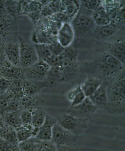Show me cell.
Listing matches in <instances>:
<instances>
[{
  "label": "cell",
  "instance_id": "45",
  "mask_svg": "<svg viewBox=\"0 0 125 151\" xmlns=\"http://www.w3.org/2000/svg\"><path fill=\"white\" fill-rule=\"evenodd\" d=\"M0 94H1V93H0Z\"/></svg>",
  "mask_w": 125,
  "mask_h": 151
},
{
  "label": "cell",
  "instance_id": "6",
  "mask_svg": "<svg viewBox=\"0 0 125 151\" xmlns=\"http://www.w3.org/2000/svg\"><path fill=\"white\" fill-rule=\"evenodd\" d=\"M50 68L46 63L39 60L29 67L24 69V78L31 81H44Z\"/></svg>",
  "mask_w": 125,
  "mask_h": 151
},
{
  "label": "cell",
  "instance_id": "44",
  "mask_svg": "<svg viewBox=\"0 0 125 151\" xmlns=\"http://www.w3.org/2000/svg\"><path fill=\"white\" fill-rule=\"evenodd\" d=\"M12 151H21L19 148V147H18V145H16L15 147L13 149Z\"/></svg>",
  "mask_w": 125,
  "mask_h": 151
},
{
  "label": "cell",
  "instance_id": "36",
  "mask_svg": "<svg viewBox=\"0 0 125 151\" xmlns=\"http://www.w3.org/2000/svg\"><path fill=\"white\" fill-rule=\"evenodd\" d=\"M49 45L52 55L56 56L60 55L64 51V47L59 43L57 40L53 41Z\"/></svg>",
  "mask_w": 125,
  "mask_h": 151
},
{
  "label": "cell",
  "instance_id": "4",
  "mask_svg": "<svg viewBox=\"0 0 125 151\" xmlns=\"http://www.w3.org/2000/svg\"><path fill=\"white\" fill-rule=\"evenodd\" d=\"M56 119L61 127L76 135L81 134L85 130L89 122V120L79 119L67 113L59 115Z\"/></svg>",
  "mask_w": 125,
  "mask_h": 151
},
{
  "label": "cell",
  "instance_id": "5",
  "mask_svg": "<svg viewBox=\"0 0 125 151\" xmlns=\"http://www.w3.org/2000/svg\"><path fill=\"white\" fill-rule=\"evenodd\" d=\"M20 47V67L24 69L29 67L39 60L34 43L18 36Z\"/></svg>",
  "mask_w": 125,
  "mask_h": 151
},
{
  "label": "cell",
  "instance_id": "35",
  "mask_svg": "<svg viewBox=\"0 0 125 151\" xmlns=\"http://www.w3.org/2000/svg\"><path fill=\"white\" fill-rule=\"evenodd\" d=\"M47 18L52 21L61 24L70 22L71 20L70 18L66 14L62 12L56 13Z\"/></svg>",
  "mask_w": 125,
  "mask_h": 151
},
{
  "label": "cell",
  "instance_id": "38",
  "mask_svg": "<svg viewBox=\"0 0 125 151\" xmlns=\"http://www.w3.org/2000/svg\"><path fill=\"white\" fill-rule=\"evenodd\" d=\"M57 146L52 141L42 142L39 151H56Z\"/></svg>",
  "mask_w": 125,
  "mask_h": 151
},
{
  "label": "cell",
  "instance_id": "27",
  "mask_svg": "<svg viewBox=\"0 0 125 151\" xmlns=\"http://www.w3.org/2000/svg\"><path fill=\"white\" fill-rule=\"evenodd\" d=\"M42 142L32 137L24 141L19 142L18 147L21 151H39Z\"/></svg>",
  "mask_w": 125,
  "mask_h": 151
},
{
  "label": "cell",
  "instance_id": "17",
  "mask_svg": "<svg viewBox=\"0 0 125 151\" xmlns=\"http://www.w3.org/2000/svg\"><path fill=\"white\" fill-rule=\"evenodd\" d=\"M61 68V83H66L73 80L76 77L78 70V62L66 61L64 60Z\"/></svg>",
  "mask_w": 125,
  "mask_h": 151
},
{
  "label": "cell",
  "instance_id": "2",
  "mask_svg": "<svg viewBox=\"0 0 125 151\" xmlns=\"http://www.w3.org/2000/svg\"><path fill=\"white\" fill-rule=\"evenodd\" d=\"M93 12L82 7L73 19L71 24L75 36H86L90 35L96 29V25L92 19Z\"/></svg>",
  "mask_w": 125,
  "mask_h": 151
},
{
  "label": "cell",
  "instance_id": "11",
  "mask_svg": "<svg viewBox=\"0 0 125 151\" xmlns=\"http://www.w3.org/2000/svg\"><path fill=\"white\" fill-rule=\"evenodd\" d=\"M0 76L11 81L19 79H25L24 69L14 66L6 60L0 66Z\"/></svg>",
  "mask_w": 125,
  "mask_h": 151
},
{
  "label": "cell",
  "instance_id": "42",
  "mask_svg": "<svg viewBox=\"0 0 125 151\" xmlns=\"http://www.w3.org/2000/svg\"><path fill=\"white\" fill-rule=\"evenodd\" d=\"M0 17L1 18H11L7 10L6 1H0Z\"/></svg>",
  "mask_w": 125,
  "mask_h": 151
},
{
  "label": "cell",
  "instance_id": "16",
  "mask_svg": "<svg viewBox=\"0 0 125 151\" xmlns=\"http://www.w3.org/2000/svg\"><path fill=\"white\" fill-rule=\"evenodd\" d=\"M46 87H48V86L45 81H31L25 79L23 85V92L25 96H34L39 95L40 92Z\"/></svg>",
  "mask_w": 125,
  "mask_h": 151
},
{
  "label": "cell",
  "instance_id": "24",
  "mask_svg": "<svg viewBox=\"0 0 125 151\" xmlns=\"http://www.w3.org/2000/svg\"><path fill=\"white\" fill-rule=\"evenodd\" d=\"M62 12L66 14L71 19L77 14L80 7V1H63Z\"/></svg>",
  "mask_w": 125,
  "mask_h": 151
},
{
  "label": "cell",
  "instance_id": "43",
  "mask_svg": "<svg viewBox=\"0 0 125 151\" xmlns=\"http://www.w3.org/2000/svg\"><path fill=\"white\" fill-rule=\"evenodd\" d=\"M56 151H79V150L73 145H61L57 147Z\"/></svg>",
  "mask_w": 125,
  "mask_h": 151
},
{
  "label": "cell",
  "instance_id": "15",
  "mask_svg": "<svg viewBox=\"0 0 125 151\" xmlns=\"http://www.w3.org/2000/svg\"><path fill=\"white\" fill-rule=\"evenodd\" d=\"M109 54L118 59L125 65V42L124 39L113 41L109 45Z\"/></svg>",
  "mask_w": 125,
  "mask_h": 151
},
{
  "label": "cell",
  "instance_id": "3",
  "mask_svg": "<svg viewBox=\"0 0 125 151\" xmlns=\"http://www.w3.org/2000/svg\"><path fill=\"white\" fill-rule=\"evenodd\" d=\"M125 65L108 53L104 54L99 63V70L107 79L116 78L124 71Z\"/></svg>",
  "mask_w": 125,
  "mask_h": 151
},
{
  "label": "cell",
  "instance_id": "14",
  "mask_svg": "<svg viewBox=\"0 0 125 151\" xmlns=\"http://www.w3.org/2000/svg\"><path fill=\"white\" fill-rule=\"evenodd\" d=\"M19 109L20 111L29 110L32 111L35 109L42 107L44 100L39 95L34 96H28L24 95L19 100Z\"/></svg>",
  "mask_w": 125,
  "mask_h": 151
},
{
  "label": "cell",
  "instance_id": "12",
  "mask_svg": "<svg viewBox=\"0 0 125 151\" xmlns=\"http://www.w3.org/2000/svg\"><path fill=\"white\" fill-rule=\"evenodd\" d=\"M107 89V85L103 82L99 88L89 97L98 110L107 109L109 103Z\"/></svg>",
  "mask_w": 125,
  "mask_h": 151
},
{
  "label": "cell",
  "instance_id": "13",
  "mask_svg": "<svg viewBox=\"0 0 125 151\" xmlns=\"http://www.w3.org/2000/svg\"><path fill=\"white\" fill-rule=\"evenodd\" d=\"M56 123V118L47 114L44 123L39 128L37 134L35 138L41 142L51 141L52 129Z\"/></svg>",
  "mask_w": 125,
  "mask_h": 151
},
{
  "label": "cell",
  "instance_id": "40",
  "mask_svg": "<svg viewBox=\"0 0 125 151\" xmlns=\"http://www.w3.org/2000/svg\"><path fill=\"white\" fill-rule=\"evenodd\" d=\"M16 145L0 138V151H12Z\"/></svg>",
  "mask_w": 125,
  "mask_h": 151
},
{
  "label": "cell",
  "instance_id": "28",
  "mask_svg": "<svg viewBox=\"0 0 125 151\" xmlns=\"http://www.w3.org/2000/svg\"><path fill=\"white\" fill-rule=\"evenodd\" d=\"M14 97L13 93L10 90L0 94V115L2 116L8 112L11 100Z\"/></svg>",
  "mask_w": 125,
  "mask_h": 151
},
{
  "label": "cell",
  "instance_id": "8",
  "mask_svg": "<svg viewBox=\"0 0 125 151\" xmlns=\"http://www.w3.org/2000/svg\"><path fill=\"white\" fill-rule=\"evenodd\" d=\"M77 136L66 130L56 123L52 129L51 141L57 147L72 145V144L77 140Z\"/></svg>",
  "mask_w": 125,
  "mask_h": 151
},
{
  "label": "cell",
  "instance_id": "23",
  "mask_svg": "<svg viewBox=\"0 0 125 151\" xmlns=\"http://www.w3.org/2000/svg\"><path fill=\"white\" fill-rule=\"evenodd\" d=\"M92 17L96 25L100 27L106 25L111 22L102 4L93 12Z\"/></svg>",
  "mask_w": 125,
  "mask_h": 151
},
{
  "label": "cell",
  "instance_id": "34",
  "mask_svg": "<svg viewBox=\"0 0 125 151\" xmlns=\"http://www.w3.org/2000/svg\"><path fill=\"white\" fill-rule=\"evenodd\" d=\"M50 68L60 67L63 65L64 59L61 55L56 56L52 55L45 62Z\"/></svg>",
  "mask_w": 125,
  "mask_h": 151
},
{
  "label": "cell",
  "instance_id": "21",
  "mask_svg": "<svg viewBox=\"0 0 125 151\" xmlns=\"http://www.w3.org/2000/svg\"><path fill=\"white\" fill-rule=\"evenodd\" d=\"M0 138L14 145L19 144L16 129L5 124L0 127Z\"/></svg>",
  "mask_w": 125,
  "mask_h": 151
},
{
  "label": "cell",
  "instance_id": "33",
  "mask_svg": "<svg viewBox=\"0 0 125 151\" xmlns=\"http://www.w3.org/2000/svg\"><path fill=\"white\" fill-rule=\"evenodd\" d=\"M101 1H80V6L82 8L88 11L94 12L101 5Z\"/></svg>",
  "mask_w": 125,
  "mask_h": 151
},
{
  "label": "cell",
  "instance_id": "37",
  "mask_svg": "<svg viewBox=\"0 0 125 151\" xmlns=\"http://www.w3.org/2000/svg\"><path fill=\"white\" fill-rule=\"evenodd\" d=\"M20 119L22 125H31L32 113L29 110H22L20 112Z\"/></svg>",
  "mask_w": 125,
  "mask_h": 151
},
{
  "label": "cell",
  "instance_id": "29",
  "mask_svg": "<svg viewBox=\"0 0 125 151\" xmlns=\"http://www.w3.org/2000/svg\"><path fill=\"white\" fill-rule=\"evenodd\" d=\"M32 113V124L36 128H39L45 121L47 113L42 107L35 109L31 111Z\"/></svg>",
  "mask_w": 125,
  "mask_h": 151
},
{
  "label": "cell",
  "instance_id": "26",
  "mask_svg": "<svg viewBox=\"0 0 125 151\" xmlns=\"http://www.w3.org/2000/svg\"><path fill=\"white\" fill-rule=\"evenodd\" d=\"M34 127L31 125H22L16 128L18 142L24 141L33 137L32 132Z\"/></svg>",
  "mask_w": 125,
  "mask_h": 151
},
{
  "label": "cell",
  "instance_id": "22",
  "mask_svg": "<svg viewBox=\"0 0 125 151\" xmlns=\"http://www.w3.org/2000/svg\"><path fill=\"white\" fill-rule=\"evenodd\" d=\"M61 68H50L48 72L45 81L48 87H54L61 83Z\"/></svg>",
  "mask_w": 125,
  "mask_h": 151
},
{
  "label": "cell",
  "instance_id": "30",
  "mask_svg": "<svg viewBox=\"0 0 125 151\" xmlns=\"http://www.w3.org/2000/svg\"><path fill=\"white\" fill-rule=\"evenodd\" d=\"M119 26V22H111L106 25L100 27L99 34L103 38H108L117 32Z\"/></svg>",
  "mask_w": 125,
  "mask_h": 151
},
{
  "label": "cell",
  "instance_id": "20",
  "mask_svg": "<svg viewBox=\"0 0 125 151\" xmlns=\"http://www.w3.org/2000/svg\"><path fill=\"white\" fill-rule=\"evenodd\" d=\"M85 95L81 89L80 85L69 91L67 94V98L71 104V107H74L81 104L85 99Z\"/></svg>",
  "mask_w": 125,
  "mask_h": 151
},
{
  "label": "cell",
  "instance_id": "10",
  "mask_svg": "<svg viewBox=\"0 0 125 151\" xmlns=\"http://www.w3.org/2000/svg\"><path fill=\"white\" fill-rule=\"evenodd\" d=\"M75 32L70 22L61 24L57 35V40L64 48L71 45L74 41Z\"/></svg>",
  "mask_w": 125,
  "mask_h": 151
},
{
  "label": "cell",
  "instance_id": "7",
  "mask_svg": "<svg viewBox=\"0 0 125 151\" xmlns=\"http://www.w3.org/2000/svg\"><path fill=\"white\" fill-rule=\"evenodd\" d=\"M98 110L89 98L86 97L81 104L70 107L67 113L79 119L89 120Z\"/></svg>",
  "mask_w": 125,
  "mask_h": 151
},
{
  "label": "cell",
  "instance_id": "39",
  "mask_svg": "<svg viewBox=\"0 0 125 151\" xmlns=\"http://www.w3.org/2000/svg\"><path fill=\"white\" fill-rule=\"evenodd\" d=\"M11 81L0 76V93L6 92L10 89Z\"/></svg>",
  "mask_w": 125,
  "mask_h": 151
},
{
  "label": "cell",
  "instance_id": "25",
  "mask_svg": "<svg viewBox=\"0 0 125 151\" xmlns=\"http://www.w3.org/2000/svg\"><path fill=\"white\" fill-rule=\"evenodd\" d=\"M62 5L61 1H53L43 6L41 14L45 17L51 16L59 12H62Z\"/></svg>",
  "mask_w": 125,
  "mask_h": 151
},
{
  "label": "cell",
  "instance_id": "41",
  "mask_svg": "<svg viewBox=\"0 0 125 151\" xmlns=\"http://www.w3.org/2000/svg\"><path fill=\"white\" fill-rule=\"evenodd\" d=\"M9 25L5 21L0 20V36L6 37L9 33Z\"/></svg>",
  "mask_w": 125,
  "mask_h": 151
},
{
  "label": "cell",
  "instance_id": "31",
  "mask_svg": "<svg viewBox=\"0 0 125 151\" xmlns=\"http://www.w3.org/2000/svg\"><path fill=\"white\" fill-rule=\"evenodd\" d=\"M38 58L40 60L45 62L52 55L49 49V45L46 44H34Z\"/></svg>",
  "mask_w": 125,
  "mask_h": 151
},
{
  "label": "cell",
  "instance_id": "19",
  "mask_svg": "<svg viewBox=\"0 0 125 151\" xmlns=\"http://www.w3.org/2000/svg\"><path fill=\"white\" fill-rule=\"evenodd\" d=\"M20 110L6 112L2 116L3 123L5 125L16 129L22 126L20 119Z\"/></svg>",
  "mask_w": 125,
  "mask_h": 151
},
{
  "label": "cell",
  "instance_id": "1",
  "mask_svg": "<svg viewBox=\"0 0 125 151\" xmlns=\"http://www.w3.org/2000/svg\"><path fill=\"white\" fill-rule=\"evenodd\" d=\"M108 106L107 110L113 114L125 112V78L124 71L121 73L107 89Z\"/></svg>",
  "mask_w": 125,
  "mask_h": 151
},
{
  "label": "cell",
  "instance_id": "9",
  "mask_svg": "<svg viewBox=\"0 0 125 151\" xmlns=\"http://www.w3.org/2000/svg\"><path fill=\"white\" fill-rule=\"evenodd\" d=\"M6 60L14 66L20 67V47L19 40H10L4 46Z\"/></svg>",
  "mask_w": 125,
  "mask_h": 151
},
{
  "label": "cell",
  "instance_id": "18",
  "mask_svg": "<svg viewBox=\"0 0 125 151\" xmlns=\"http://www.w3.org/2000/svg\"><path fill=\"white\" fill-rule=\"evenodd\" d=\"M101 78L90 76L80 85L81 89L86 97H89L103 83Z\"/></svg>",
  "mask_w": 125,
  "mask_h": 151
},
{
  "label": "cell",
  "instance_id": "32",
  "mask_svg": "<svg viewBox=\"0 0 125 151\" xmlns=\"http://www.w3.org/2000/svg\"><path fill=\"white\" fill-rule=\"evenodd\" d=\"M61 55L64 60L69 62H78V51L71 45L64 48Z\"/></svg>",
  "mask_w": 125,
  "mask_h": 151
}]
</instances>
